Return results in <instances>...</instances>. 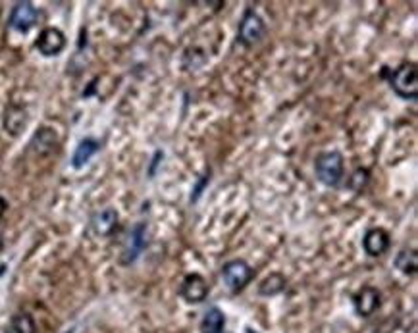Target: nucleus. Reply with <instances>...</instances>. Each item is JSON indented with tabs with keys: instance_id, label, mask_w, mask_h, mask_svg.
Segmentation results:
<instances>
[{
	"instance_id": "obj_19",
	"label": "nucleus",
	"mask_w": 418,
	"mask_h": 333,
	"mask_svg": "<svg viewBox=\"0 0 418 333\" xmlns=\"http://www.w3.org/2000/svg\"><path fill=\"white\" fill-rule=\"evenodd\" d=\"M367 184H368V170H357L351 177V185L355 187V191H360Z\"/></svg>"
},
{
	"instance_id": "obj_14",
	"label": "nucleus",
	"mask_w": 418,
	"mask_h": 333,
	"mask_svg": "<svg viewBox=\"0 0 418 333\" xmlns=\"http://www.w3.org/2000/svg\"><path fill=\"white\" fill-rule=\"evenodd\" d=\"M101 149V145L99 141H95V139H83V141L77 145L76 152H74V159H72V166L79 170V168H83L89 160L99 152Z\"/></svg>"
},
{
	"instance_id": "obj_12",
	"label": "nucleus",
	"mask_w": 418,
	"mask_h": 333,
	"mask_svg": "<svg viewBox=\"0 0 418 333\" xmlns=\"http://www.w3.org/2000/svg\"><path fill=\"white\" fill-rule=\"evenodd\" d=\"M58 147V135L52 127H41L31 139V150L37 152L39 156H47L54 152Z\"/></svg>"
},
{
	"instance_id": "obj_4",
	"label": "nucleus",
	"mask_w": 418,
	"mask_h": 333,
	"mask_svg": "<svg viewBox=\"0 0 418 333\" xmlns=\"http://www.w3.org/2000/svg\"><path fill=\"white\" fill-rule=\"evenodd\" d=\"M266 35V25H264V19L252 12V10H247L245 16H243L241 24H239V31H237V41L241 42L243 47H255L259 44Z\"/></svg>"
},
{
	"instance_id": "obj_5",
	"label": "nucleus",
	"mask_w": 418,
	"mask_h": 333,
	"mask_svg": "<svg viewBox=\"0 0 418 333\" xmlns=\"http://www.w3.org/2000/svg\"><path fill=\"white\" fill-rule=\"evenodd\" d=\"M39 19V10L31 2H17L10 14V27L17 33H27Z\"/></svg>"
},
{
	"instance_id": "obj_8",
	"label": "nucleus",
	"mask_w": 418,
	"mask_h": 333,
	"mask_svg": "<svg viewBox=\"0 0 418 333\" xmlns=\"http://www.w3.org/2000/svg\"><path fill=\"white\" fill-rule=\"evenodd\" d=\"M209 282H207L201 274H189L185 275L182 289H179V295L184 297L185 302H189V304H199V302H202V300L209 297Z\"/></svg>"
},
{
	"instance_id": "obj_20",
	"label": "nucleus",
	"mask_w": 418,
	"mask_h": 333,
	"mask_svg": "<svg viewBox=\"0 0 418 333\" xmlns=\"http://www.w3.org/2000/svg\"><path fill=\"white\" fill-rule=\"evenodd\" d=\"M6 209H8V202H6V200L0 197V218H2V214L6 212Z\"/></svg>"
},
{
	"instance_id": "obj_11",
	"label": "nucleus",
	"mask_w": 418,
	"mask_h": 333,
	"mask_svg": "<svg viewBox=\"0 0 418 333\" xmlns=\"http://www.w3.org/2000/svg\"><path fill=\"white\" fill-rule=\"evenodd\" d=\"M118 227V212L114 209L99 210L91 218V229L97 237H108Z\"/></svg>"
},
{
	"instance_id": "obj_6",
	"label": "nucleus",
	"mask_w": 418,
	"mask_h": 333,
	"mask_svg": "<svg viewBox=\"0 0 418 333\" xmlns=\"http://www.w3.org/2000/svg\"><path fill=\"white\" fill-rule=\"evenodd\" d=\"M147 247V224H137L129 232V237H127L126 247H124V252H122V259L120 262L124 264V266H129V264H134L135 260L139 259V254H141L143 250Z\"/></svg>"
},
{
	"instance_id": "obj_9",
	"label": "nucleus",
	"mask_w": 418,
	"mask_h": 333,
	"mask_svg": "<svg viewBox=\"0 0 418 333\" xmlns=\"http://www.w3.org/2000/svg\"><path fill=\"white\" fill-rule=\"evenodd\" d=\"M380 299H382V295L378 291L376 287H362L357 295H355V310H357V314L362 318L372 316L378 309H380Z\"/></svg>"
},
{
	"instance_id": "obj_15",
	"label": "nucleus",
	"mask_w": 418,
	"mask_h": 333,
	"mask_svg": "<svg viewBox=\"0 0 418 333\" xmlns=\"http://www.w3.org/2000/svg\"><path fill=\"white\" fill-rule=\"evenodd\" d=\"M224 327H226V316L218 307H212L204 312V318L201 322V333H224Z\"/></svg>"
},
{
	"instance_id": "obj_7",
	"label": "nucleus",
	"mask_w": 418,
	"mask_h": 333,
	"mask_svg": "<svg viewBox=\"0 0 418 333\" xmlns=\"http://www.w3.org/2000/svg\"><path fill=\"white\" fill-rule=\"evenodd\" d=\"M35 49L39 50L42 56H58L60 52L66 49V35L56 27H47L37 37Z\"/></svg>"
},
{
	"instance_id": "obj_13",
	"label": "nucleus",
	"mask_w": 418,
	"mask_h": 333,
	"mask_svg": "<svg viewBox=\"0 0 418 333\" xmlns=\"http://www.w3.org/2000/svg\"><path fill=\"white\" fill-rule=\"evenodd\" d=\"M27 125V112L17 104H10L6 108V116H4V127L10 135H19Z\"/></svg>"
},
{
	"instance_id": "obj_17",
	"label": "nucleus",
	"mask_w": 418,
	"mask_h": 333,
	"mask_svg": "<svg viewBox=\"0 0 418 333\" xmlns=\"http://www.w3.org/2000/svg\"><path fill=\"white\" fill-rule=\"evenodd\" d=\"M6 333H37V325L31 314L27 312H19L16 316L10 320Z\"/></svg>"
},
{
	"instance_id": "obj_16",
	"label": "nucleus",
	"mask_w": 418,
	"mask_h": 333,
	"mask_svg": "<svg viewBox=\"0 0 418 333\" xmlns=\"http://www.w3.org/2000/svg\"><path fill=\"white\" fill-rule=\"evenodd\" d=\"M285 287H287V279H285L282 274L274 272V274L266 275V277L260 282L259 293L262 297H276V295L285 291Z\"/></svg>"
},
{
	"instance_id": "obj_18",
	"label": "nucleus",
	"mask_w": 418,
	"mask_h": 333,
	"mask_svg": "<svg viewBox=\"0 0 418 333\" xmlns=\"http://www.w3.org/2000/svg\"><path fill=\"white\" fill-rule=\"evenodd\" d=\"M395 266L405 275H415L418 270V257L415 250H401L395 259Z\"/></svg>"
},
{
	"instance_id": "obj_1",
	"label": "nucleus",
	"mask_w": 418,
	"mask_h": 333,
	"mask_svg": "<svg viewBox=\"0 0 418 333\" xmlns=\"http://www.w3.org/2000/svg\"><path fill=\"white\" fill-rule=\"evenodd\" d=\"M343 168H345L343 166V154L337 150L318 154L316 162H314L316 179L326 187H339L343 179Z\"/></svg>"
},
{
	"instance_id": "obj_2",
	"label": "nucleus",
	"mask_w": 418,
	"mask_h": 333,
	"mask_svg": "<svg viewBox=\"0 0 418 333\" xmlns=\"http://www.w3.org/2000/svg\"><path fill=\"white\" fill-rule=\"evenodd\" d=\"M389 87L397 97L415 100L418 97V74L412 62H405L389 74Z\"/></svg>"
},
{
	"instance_id": "obj_3",
	"label": "nucleus",
	"mask_w": 418,
	"mask_h": 333,
	"mask_svg": "<svg viewBox=\"0 0 418 333\" xmlns=\"http://www.w3.org/2000/svg\"><path fill=\"white\" fill-rule=\"evenodd\" d=\"M252 268L241 259H235L226 262L222 266V279L232 293H239L245 289V285L252 279Z\"/></svg>"
},
{
	"instance_id": "obj_10",
	"label": "nucleus",
	"mask_w": 418,
	"mask_h": 333,
	"mask_svg": "<svg viewBox=\"0 0 418 333\" xmlns=\"http://www.w3.org/2000/svg\"><path fill=\"white\" fill-rule=\"evenodd\" d=\"M362 247L368 257H382L385 250L389 249V234L382 227H372L364 235Z\"/></svg>"
},
{
	"instance_id": "obj_21",
	"label": "nucleus",
	"mask_w": 418,
	"mask_h": 333,
	"mask_svg": "<svg viewBox=\"0 0 418 333\" xmlns=\"http://www.w3.org/2000/svg\"><path fill=\"white\" fill-rule=\"evenodd\" d=\"M4 247V239H2V229H0V250Z\"/></svg>"
}]
</instances>
